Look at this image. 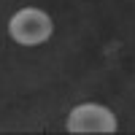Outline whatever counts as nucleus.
<instances>
[{
  "instance_id": "nucleus-1",
  "label": "nucleus",
  "mask_w": 135,
  "mask_h": 135,
  "mask_svg": "<svg viewBox=\"0 0 135 135\" xmlns=\"http://www.w3.org/2000/svg\"><path fill=\"white\" fill-rule=\"evenodd\" d=\"M8 32L22 46H38V43L51 38L54 25H51L49 14H43L41 8H22V11H16V14L11 16Z\"/></svg>"
},
{
  "instance_id": "nucleus-2",
  "label": "nucleus",
  "mask_w": 135,
  "mask_h": 135,
  "mask_svg": "<svg viewBox=\"0 0 135 135\" xmlns=\"http://www.w3.org/2000/svg\"><path fill=\"white\" fill-rule=\"evenodd\" d=\"M68 132H116L114 111L100 103H81L68 114Z\"/></svg>"
}]
</instances>
